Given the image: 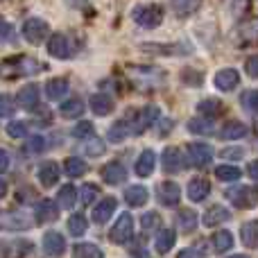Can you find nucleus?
Wrapping results in <instances>:
<instances>
[{"label":"nucleus","mask_w":258,"mask_h":258,"mask_svg":"<svg viewBox=\"0 0 258 258\" xmlns=\"http://www.w3.org/2000/svg\"><path fill=\"white\" fill-rule=\"evenodd\" d=\"M213 247L218 254H224L227 249L233 247V236L229 231H224V229H220V231L213 233Z\"/></svg>","instance_id":"28"},{"label":"nucleus","mask_w":258,"mask_h":258,"mask_svg":"<svg viewBox=\"0 0 258 258\" xmlns=\"http://www.w3.org/2000/svg\"><path fill=\"white\" fill-rule=\"evenodd\" d=\"M209 192H211V183L206 179H192L188 183V197L192 202H204L209 197Z\"/></svg>","instance_id":"19"},{"label":"nucleus","mask_w":258,"mask_h":258,"mask_svg":"<svg viewBox=\"0 0 258 258\" xmlns=\"http://www.w3.org/2000/svg\"><path fill=\"white\" fill-rule=\"evenodd\" d=\"M247 172H249V177L254 179V181H258V161H251V163L247 165Z\"/></svg>","instance_id":"54"},{"label":"nucleus","mask_w":258,"mask_h":258,"mask_svg":"<svg viewBox=\"0 0 258 258\" xmlns=\"http://www.w3.org/2000/svg\"><path fill=\"white\" fill-rule=\"evenodd\" d=\"M43 251L52 258H59V256L66 254V240H63L61 233H57V231L45 233L43 236Z\"/></svg>","instance_id":"9"},{"label":"nucleus","mask_w":258,"mask_h":258,"mask_svg":"<svg viewBox=\"0 0 258 258\" xmlns=\"http://www.w3.org/2000/svg\"><path fill=\"white\" fill-rule=\"evenodd\" d=\"M215 177L220 181H238L242 177V172L236 168V165H218L215 168Z\"/></svg>","instance_id":"31"},{"label":"nucleus","mask_w":258,"mask_h":258,"mask_svg":"<svg viewBox=\"0 0 258 258\" xmlns=\"http://www.w3.org/2000/svg\"><path fill=\"white\" fill-rule=\"evenodd\" d=\"M245 71L249 77H254V80H258V54H254V57H249L245 61Z\"/></svg>","instance_id":"49"},{"label":"nucleus","mask_w":258,"mask_h":258,"mask_svg":"<svg viewBox=\"0 0 258 258\" xmlns=\"http://www.w3.org/2000/svg\"><path fill=\"white\" fill-rule=\"evenodd\" d=\"M48 52H50V57H54V59H68L73 54L71 39H68L66 34H61V32L52 34L48 41Z\"/></svg>","instance_id":"6"},{"label":"nucleus","mask_w":258,"mask_h":258,"mask_svg":"<svg viewBox=\"0 0 258 258\" xmlns=\"http://www.w3.org/2000/svg\"><path fill=\"white\" fill-rule=\"evenodd\" d=\"M177 258H200V256L195 254V249H183V251H179Z\"/></svg>","instance_id":"55"},{"label":"nucleus","mask_w":258,"mask_h":258,"mask_svg":"<svg viewBox=\"0 0 258 258\" xmlns=\"http://www.w3.org/2000/svg\"><path fill=\"white\" fill-rule=\"evenodd\" d=\"M132 236H134V220L129 213H122L118 218L116 227L111 229V240L118 242V245H125V242L132 240Z\"/></svg>","instance_id":"7"},{"label":"nucleus","mask_w":258,"mask_h":258,"mask_svg":"<svg viewBox=\"0 0 258 258\" xmlns=\"http://www.w3.org/2000/svg\"><path fill=\"white\" fill-rule=\"evenodd\" d=\"M75 258H104V254L93 242H80L75 247Z\"/></svg>","instance_id":"30"},{"label":"nucleus","mask_w":258,"mask_h":258,"mask_svg":"<svg viewBox=\"0 0 258 258\" xmlns=\"http://www.w3.org/2000/svg\"><path fill=\"white\" fill-rule=\"evenodd\" d=\"M179 200H181V188L174 181H163L159 186V202L163 206H174L179 204Z\"/></svg>","instance_id":"12"},{"label":"nucleus","mask_w":258,"mask_h":258,"mask_svg":"<svg viewBox=\"0 0 258 258\" xmlns=\"http://www.w3.org/2000/svg\"><path fill=\"white\" fill-rule=\"evenodd\" d=\"M188 152V163L195 165V168H204L213 161V147L206 145V143H190L186 147Z\"/></svg>","instance_id":"5"},{"label":"nucleus","mask_w":258,"mask_h":258,"mask_svg":"<svg viewBox=\"0 0 258 258\" xmlns=\"http://www.w3.org/2000/svg\"><path fill=\"white\" fill-rule=\"evenodd\" d=\"M59 218V209L52 200H43L36 204V222L45 224V222H54Z\"/></svg>","instance_id":"15"},{"label":"nucleus","mask_w":258,"mask_h":258,"mask_svg":"<svg viewBox=\"0 0 258 258\" xmlns=\"http://www.w3.org/2000/svg\"><path fill=\"white\" fill-rule=\"evenodd\" d=\"M141 227H143V231L145 233H150V231H154V229H159L161 227V215L159 213H145L141 218Z\"/></svg>","instance_id":"40"},{"label":"nucleus","mask_w":258,"mask_h":258,"mask_svg":"<svg viewBox=\"0 0 258 258\" xmlns=\"http://www.w3.org/2000/svg\"><path fill=\"white\" fill-rule=\"evenodd\" d=\"M224 195H227V200L231 202L236 209H251V206L258 204V188L236 186V188H229Z\"/></svg>","instance_id":"3"},{"label":"nucleus","mask_w":258,"mask_h":258,"mask_svg":"<svg viewBox=\"0 0 258 258\" xmlns=\"http://www.w3.org/2000/svg\"><path fill=\"white\" fill-rule=\"evenodd\" d=\"M18 104H21L25 111H34V109L39 107V86L27 84L25 89H21V93H18Z\"/></svg>","instance_id":"14"},{"label":"nucleus","mask_w":258,"mask_h":258,"mask_svg":"<svg viewBox=\"0 0 258 258\" xmlns=\"http://www.w3.org/2000/svg\"><path fill=\"white\" fill-rule=\"evenodd\" d=\"M127 134H129L127 120H120V122H116V125L109 129V141H111V143H120V141H125V138H127Z\"/></svg>","instance_id":"39"},{"label":"nucleus","mask_w":258,"mask_h":258,"mask_svg":"<svg viewBox=\"0 0 258 258\" xmlns=\"http://www.w3.org/2000/svg\"><path fill=\"white\" fill-rule=\"evenodd\" d=\"M229 218H231V213H229L224 206H213V209H209L204 213V224L206 227H218V224L227 222Z\"/></svg>","instance_id":"21"},{"label":"nucleus","mask_w":258,"mask_h":258,"mask_svg":"<svg viewBox=\"0 0 258 258\" xmlns=\"http://www.w3.org/2000/svg\"><path fill=\"white\" fill-rule=\"evenodd\" d=\"M9 256V247L5 242H0V258H7Z\"/></svg>","instance_id":"56"},{"label":"nucleus","mask_w":258,"mask_h":258,"mask_svg":"<svg viewBox=\"0 0 258 258\" xmlns=\"http://www.w3.org/2000/svg\"><path fill=\"white\" fill-rule=\"evenodd\" d=\"M73 136L80 138V141H89V138H93V125L89 120H82L80 125H75V129H73Z\"/></svg>","instance_id":"41"},{"label":"nucleus","mask_w":258,"mask_h":258,"mask_svg":"<svg viewBox=\"0 0 258 258\" xmlns=\"http://www.w3.org/2000/svg\"><path fill=\"white\" fill-rule=\"evenodd\" d=\"M66 93H68V80H63V77H54V80H50L45 84V95L50 100H61Z\"/></svg>","instance_id":"22"},{"label":"nucleus","mask_w":258,"mask_h":258,"mask_svg":"<svg viewBox=\"0 0 258 258\" xmlns=\"http://www.w3.org/2000/svg\"><path fill=\"white\" fill-rule=\"evenodd\" d=\"M197 111H200L202 116H215V113L222 111V102L215 98H206L197 104Z\"/></svg>","instance_id":"32"},{"label":"nucleus","mask_w":258,"mask_h":258,"mask_svg":"<svg viewBox=\"0 0 258 258\" xmlns=\"http://www.w3.org/2000/svg\"><path fill=\"white\" fill-rule=\"evenodd\" d=\"M14 39V30L9 23L0 21V41H12Z\"/></svg>","instance_id":"50"},{"label":"nucleus","mask_w":258,"mask_h":258,"mask_svg":"<svg viewBox=\"0 0 258 258\" xmlns=\"http://www.w3.org/2000/svg\"><path fill=\"white\" fill-rule=\"evenodd\" d=\"M231 258H249V256H245V254H236V256H231Z\"/></svg>","instance_id":"58"},{"label":"nucleus","mask_w":258,"mask_h":258,"mask_svg":"<svg viewBox=\"0 0 258 258\" xmlns=\"http://www.w3.org/2000/svg\"><path fill=\"white\" fill-rule=\"evenodd\" d=\"M188 129H190L192 134H200V136H209V134H213V120L195 118V120L188 122Z\"/></svg>","instance_id":"36"},{"label":"nucleus","mask_w":258,"mask_h":258,"mask_svg":"<svg viewBox=\"0 0 258 258\" xmlns=\"http://www.w3.org/2000/svg\"><path fill=\"white\" fill-rule=\"evenodd\" d=\"M25 134H27L25 120H12L7 125V136L9 138H25Z\"/></svg>","instance_id":"42"},{"label":"nucleus","mask_w":258,"mask_h":258,"mask_svg":"<svg viewBox=\"0 0 258 258\" xmlns=\"http://www.w3.org/2000/svg\"><path fill=\"white\" fill-rule=\"evenodd\" d=\"M75 200H77V190L75 186H61V190H59V204H61V209H73L75 206Z\"/></svg>","instance_id":"34"},{"label":"nucleus","mask_w":258,"mask_h":258,"mask_svg":"<svg viewBox=\"0 0 258 258\" xmlns=\"http://www.w3.org/2000/svg\"><path fill=\"white\" fill-rule=\"evenodd\" d=\"M154 165H156V154L152 150H145L136 161V174L138 177H150L154 172Z\"/></svg>","instance_id":"18"},{"label":"nucleus","mask_w":258,"mask_h":258,"mask_svg":"<svg viewBox=\"0 0 258 258\" xmlns=\"http://www.w3.org/2000/svg\"><path fill=\"white\" fill-rule=\"evenodd\" d=\"M7 168H9V154L5 150H0V172H5Z\"/></svg>","instance_id":"53"},{"label":"nucleus","mask_w":258,"mask_h":258,"mask_svg":"<svg viewBox=\"0 0 258 258\" xmlns=\"http://www.w3.org/2000/svg\"><path fill=\"white\" fill-rule=\"evenodd\" d=\"M242 154H245L242 147H229V150H222V154L220 156H224V159H240Z\"/></svg>","instance_id":"51"},{"label":"nucleus","mask_w":258,"mask_h":258,"mask_svg":"<svg viewBox=\"0 0 258 258\" xmlns=\"http://www.w3.org/2000/svg\"><path fill=\"white\" fill-rule=\"evenodd\" d=\"M39 181L43 183V188H50L59 181V165L54 161H45L39 168Z\"/></svg>","instance_id":"16"},{"label":"nucleus","mask_w":258,"mask_h":258,"mask_svg":"<svg viewBox=\"0 0 258 258\" xmlns=\"http://www.w3.org/2000/svg\"><path fill=\"white\" fill-rule=\"evenodd\" d=\"M183 82H186L188 86H202V82H204V75H202L200 71H190V68H186L183 71Z\"/></svg>","instance_id":"46"},{"label":"nucleus","mask_w":258,"mask_h":258,"mask_svg":"<svg viewBox=\"0 0 258 258\" xmlns=\"http://www.w3.org/2000/svg\"><path fill=\"white\" fill-rule=\"evenodd\" d=\"M247 132H249L247 125H242V122H238V120H231V122H227V125L220 129V136L227 138V141H233V138H242Z\"/></svg>","instance_id":"26"},{"label":"nucleus","mask_w":258,"mask_h":258,"mask_svg":"<svg viewBox=\"0 0 258 258\" xmlns=\"http://www.w3.org/2000/svg\"><path fill=\"white\" fill-rule=\"evenodd\" d=\"M59 113H61L63 118H80L82 113H84V102H82L80 98H71V100H66V102H61Z\"/></svg>","instance_id":"25"},{"label":"nucleus","mask_w":258,"mask_h":258,"mask_svg":"<svg viewBox=\"0 0 258 258\" xmlns=\"http://www.w3.org/2000/svg\"><path fill=\"white\" fill-rule=\"evenodd\" d=\"M14 100L9 98V95H0V118H7V116H12L14 113Z\"/></svg>","instance_id":"47"},{"label":"nucleus","mask_w":258,"mask_h":258,"mask_svg":"<svg viewBox=\"0 0 258 258\" xmlns=\"http://www.w3.org/2000/svg\"><path fill=\"white\" fill-rule=\"evenodd\" d=\"M48 23L43 21V18H27L25 23H23V36H25V41H30V43L39 45L41 41L48 36Z\"/></svg>","instance_id":"4"},{"label":"nucleus","mask_w":258,"mask_h":258,"mask_svg":"<svg viewBox=\"0 0 258 258\" xmlns=\"http://www.w3.org/2000/svg\"><path fill=\"white\" fill-rule=\"evenodd\" d=\"M240 36H242V41L256 43L258 41V18H251V21L242 23L240 25Z\"/></svg>","instance_id":"35"},{"label":"nucleus","mask_w":258,"mask_h":258,"mask_svg":"<svg viewBox=\"0 0 258 258\" xmlns=\"http://www.w3.org/2000/svg\"><path fill=\"white\" fill-rule=\"evenodd\" d=\"M200 7V0H172V9L179 16H188Z\"/></svg>","instance_id":"37"},{"label":"nucleus","mask_w":258,"mask_h":258,"mask_svg":"<svg viewBox=\"0 0 258 258\" xmlns=\"http://www.w3.org/2000/svg\"><path fill=\"white\" fill-rule=\"evenodd\" d=\"M240 84V75H238V71H233V68H222V71H218V75H215V86H218L220 91H233L236 86Z\"/></svg>","instance_id":"13"},{"label":"nucleus","mask_w":258,"mask_h":258,"mask_svg":"<svg viewBox=\"0 0 258 258\" xmlns=\"http://www.w3.org/2000/svg\"><path fill=\"white\" fill-rule=\"evenodd\" d=\"M91 109H93V113H98V116H109V113L113 111V100L104 93H95L93 98H91Z\"/></svg>","instance_id":"23"},{"label":"nucleus","mask_w":258,"mask_h":258,"mask_svg":"<svg viewBox=\"0 0 258 258\" xmlns=\"http://www.w3.org/2000/svg\"><path fill=\"white\" fill-rule=\"evenodd\" d=\"M16 63L9 59V61H3L0 63V77H18V75H32V73H39L41 66L30 57H16Z\"/></svg>","instance_id":"2"},{"label":"nucleus","mask_w":258,"mask_h":258,"mask_svg":"<svg viewBox=\"0 0 258 258\" xmlns=\"http://www.w3.org/2000/svg\"><path fill=\"white\" fill-rule=\"evenodd\" d=\"M156 116H159V109H156V107H145L143 111H136V113H134V120L127 122V125H129V132L143 134L147 127L152 125V122H154Z\"/></svg>","instance_id":"8"},{"label":"nucleus","mask_w":258,"mask_h":258,"mask_svg":"<svg viewBox=\"0 0 258 258\" xmlns=\"http://www.w3.org/2000/svg\"><path fill=\"white\" fill-rule=\"evenodd\" d=\"M98 186H95V183H84V186L80 188V200H82V204L84 206H89L91 202L95 200V195H98Z\"/></svg>","instance_id":"43"},{"label":"nucleus","mask_w":258,"mask_h":258,"mask_svg":"<svg viewBox=\"0 0 258 258\" xmlns=\"http://www.w3.org/2000/svg\"><path fill=\"white\" fill-rule=\"evenodd\" d=\"M86 229H89V222H86L84 215H73V218L68 220V231H71V236H75V238L84 236Z\"/></svg>","instance_id":"33"},{"label":"nucleus","mask_w":258,"mask_h":258,"mask_svg":"<svg viewBox=\"0 0 258 258\" xmlns=\"http://www.w3.org/2000/svg\"><path fill=\"white\" fill-rule=\"evenodd\" d=\"M179 227H181L183 231H192V229L197 227V215H195V211H190V209L179 211Z\"/></svg>","instance_id":"38"},{"label":"nucleus","mask_w":258,"mask_h":258,"mask_svg":"<svg viewBox=\"0 0 258 258\" xmlns=\"http://www.w3.org/2000/svg\"><path fill=\"white\" fill-rule=\"evenodd\" d=\"M161 165H163L165 172H179L183 168V156L177 147H165L163 150V156H161Z\"/></svg>","instance_id":"11"},{"label":"nucleus","mask_w":258,"mask_h":258,"mask_svg":"<svg viewBox=\"0 0 258 258\" xmlns=\"http://www.w3.org/2000/svg\"><path fill=\"white\" fill-rule=\"evenodd\" d=\"M63 170H66L68 177H82V174L89 170V165H86V161H82L80 156H71V159H66V163H63Z\"/></svg>","instance_id":"29"},{"label":"nucleus","mask_w":258,"mask_h":258,"mask_svg":"<svg viewBox=\"0 0 258 258\" xmlns=\"http://www.w3.org/2000/svg\"><path fill=\"white\" fill-rule=\"evenodd\" d=\"M116 206H118V202L113 200V197H107V200H102L98 206H95V211H93V220L98 224H104V222H109V218L113 215V211H116Z\"/></svg>","instance_id":"17"},{"label":"nucleus","mask_w":258,"mask_h":258,"mask_svg":"<svg viewBox=\"0 0 258 258\" xmlns=\"http://www.w3.org/2000/svg\"><path fill=\"white\" fill-rule=\"evenodd\" d=\"M174 240H177L174 229H163V231H159V236H156V240H154L156 251H159V254H168V251L172 249Z\"/></svg>","instance_id":"24"},{"label":"nucleus","mask_w":258,"mask_h":258,"mask_svg":"<svg viewBox=\"0 0 258 258\" xmlns=\"http://www.w3.org/2000/svg\"><path fill=\"white\" fill-rule=\"evenodd\" d=\"M147 197H150L147 195V188H143V186H132L125 192V200L129 206H143L147 202Z\"/></svg>","instance_id":"27"},{"label":"nucleus","mask_w":258,"mask_h":258,"mask_svg":"<svg viewBox=\"0 0 258 258\" xmlns=\"http://www.w3.org/2000/svg\"><path fill=\"white\" fill-rule=\"evenodd\" d=\"M102 179L109 183V186H118V183H122L127 179L125 165L118 163V161H111V163H107L102 168Z\"/></svg>","instance_id":"10"},{"label":"nucleus","mask_w":258,"mask_h":258,"mask_svg":"<svg viewBox=\"0 0 258 258\" xmlns=\"http://www.w3.org/2000/svg\"><path fill=\"white\" fill-rule=\"evenodd\" d=\"M91 145H89V154H102L104 152V143L102 141H98V138H91Z\"/></svg>","instance_id":"52"},{"label":"nucleus","mask_w":258,"mask_h":258,"mask_svg":"<svg viewBox=\"0 0 258 258\" xmlns=\"http://www.w3.org/2000/svg\"><path fill=\"white\" fill-rule=\"evenodd\" d=\"M240 102H242V107H245L247 111L258 113V91H247V93H242Z\"/></svg>","instance_id":"44"},{"label":"nucleus","mask_w":258,"mask_h":258,"mask_svg":"<svg viewBox=\"0 0 258 258\" xmlns=\"http://www.w3.org/2000/svg\"><path fill=\"white\" fill-rule=\"evenodd\" d=\"M247 5H249V0H229V12L233 16H240V14H245Z\"/></svg>","instance_id":"48"},{"label":"nucleus","mask_w":258,"mask_h":258,"mask_svg":"<svg viewBox=\"0 0 258 258\" xmlns=\"http://www.w3.org/2000/svg\"><path fill=\"white\" fill-rule=\"evenodd\" d=\"M240 238H242V242H245V247H249V249H258V220H251V222L242 224Z\"/></svg>","instance_id":"20"},{"label":"nucleus","mask_w":258,"mask_h":258,"mask_svg":"<svg viewBox=\"0 0 258 258\" xmlns=\"http://www.w3.org/2000/svg\"><path fill=\"white\" fill-rule=\"evenodd\" d=\"M132 18L138 27H145V30H154L163 23V9L159 5H141L132 12Z\"/></svg>","instance_id":"1"},{"label":"nucleus","mask_w":258,"mask_h":258,"mask_svg":"<svg viewBox=\"0 0 258 258\" xmlns=\"http://www.w3.org/2000/svg\"><path fill=\"white\" fill-rule=\"evenodd\" d=\"M5 195H7V183H5L3 179H0V200H3Z\"/></svg>","instance_id":"57"},{"label":"nucleus","mask_w":258,"mask_h":258,"mask_svg":"<svg viewBox=\"0 0 258 258\" xmlns=\"http://www.w3.org/2000/svg\"><path fill=\"white\" fill-rule=\"evenodd\" d=\"M45 150V138L43 136H32L27 138V145H25V152L30 154H39V152Z\"/></svg>","instance_id":"45"}]
</instances>
